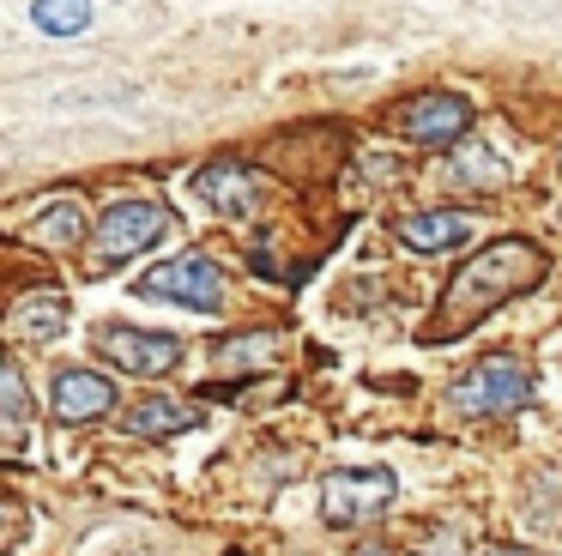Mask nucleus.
I'll return each mask as SVG.
<instances>
[{"label": "nucleus", "mask_w": 562, "mask_h": 556, "mask_svg": "<svg viewBox=\"0 0 562 556\" xmlns=\"http://www.w3.org/2000/svg\"><path fill=\"white\" fill-rule=\"evenodd\" d=\"M544 273H550V254L538 248V242H526V236L490 242L484 254H472V260L448 278V290H441V321H429L424 338L436 345V338L465 333V326H477L508 297H526L532 285H544Z\"/></svg>", "instance_id": "1"}, {"label": "nucleus", "mask_w": 562, "mask_h": 556, "mask_svg": "<svg viewBox=\"0 0 562 556\" xmlns=\"http://www.w3.org/2000/svg\"><path fill=\"white\" fill-rule=\"evenodd\" d=\"M164 230H170V205L164 200H115L110 212L98 218V236H91V254H86L91 278H110L115 266L146 254Z\"/></svg>", "instance_id": "2"}, {"label": "nucleus", "mask_w": 562, "mask_h": 556, "mask_svg": "<svg viewBox=\"0 0 562 556\" xmlns=\"http://www.w3.org/2000/svg\"><path fill=\"white\" fill-rule=\"evenodd\" d=\"M448 393H453V405L472 411V418H508V411L532 405V369H526L520 357H508V351H490V357L472 363Z\"/></svg>", "instance_id": "3"}, {"label": "nucleus", "mask_w": 562, "mask_h": 556, "mask_svg": "<svg viewBox=\"0 0 562 556\" xmlns=\"http://www.w3.org/2000/svg\"><path fill=\"white\" fill-rule=\"evenodd\" d=\"M400 502V478L387 466H339L321 483V514L333 526H357V520H375Z\"/></svg>", "instance_id": "4"}, {"label": "nucleus", "mask_w": 562, "mask_h": 556, "mask_svg": "<svg viewBox=\"0 0 562 556\" xmlns=\"http://www.w3.org/2000/svg\"><path fill=\"white\" fill-rule=\"evenodd\" d=\"M139 297H158V302H182V309L200 314H218L224 309V273L212 254H176V260L151 266L139 278Z\"/></svg>", "instance_id": "5"}, {"label": "nucleus", "mask_w": 562, "mask_h": 556, "mask_svg": "<svg viewBox=\"0 0 562 556\" xmlns=\"http://www.w3.org/2000/svg\"><path fill=\"white\" fill-rule=\"evenodd\" d=\"M400 133L417 145H460L472 133V103L453 91H424V97H405L400 103Z\"/></svg>", "instance_id": "6"}, {"label": "nucleus", "mask_w": 562, "mask_h": 556, "mask_svg": "<svg viewBox=\"0 0 562 556\" xmlns=\"http://www.w3.org/2000/svg\"><path fill=\"white\" fill-rule=\"evenodd\" d=\"M98 345H103V357L127 375H170L176 363H182V338L176 333H151V326H127V321L103 326Z\"/></svg>", "instance_id": "7"}, {"label": "nucleus", "mask_w": 562, "mask_h": 556, "mask_svg": "<svg viewBox=\"0 0 562 556\" xmlns=\"http://www.w3.org/2000/svg\"><path fill=\"white\" fill-rule=\"evenodd\" d=\"M194 200H206L212 212L243 218L260 205V169H248L243 157H212L206 169H194Z\"/></svg>", "instance_id": "8"}, {"label": "nucleus", "mask_w": 562, "mask_h": 556, "mask_svg": "<svg viewBox=\"0 0 562 556\" xmlns=\"http://www.w3.org/2000/svg\"><path fill=\"white\" fill-rule=\"evenodd\" d=\"M49 411L61 423H98L115 411V381L98 369H61L49 387Z\"/></svg>", "instance_id": "9"}, {"label": "nucleus", "mask_w": 562, "mask_h": 556, "mask_svg": "<svg viewBox=\"0 0 562 556\" xmlns=\"http://www.w3.org/2000/svg\"><path fill=\"white\" fill-rule=\"evenodd\" d=\"M200 423L194 399H176V393H146L134 411H122V430L139 435V442H164V435H182Z\"/></svg>", "instance_id": "10"}, {"label": "nucleus", "mask_w": 562, "mask_h": 556, "mask_svg": "<svg viewBox=\"0 0 562 556\" xmlns=\"http://www.w3.org/2000/svg\"><path fill=\"white\" fill-rule=\"evenodd\" d=\"M393 236L405 242L412 254H448L472 236V212H412L393 224Z\"/></svg>", "instance_id": "11"}, {"label": "nucleus", "mask_w": 562, "mask_h": 556, "mask_svg": "<svg viewBox=\"0 0 562 556\" xmlns=\"http://www.w3.org/2000/svg\"><path fill=\"white\" fill-rule=\"evenodd\" d=\"M61 326H67V297L61 290H31V297H19L13 314H7L13 345H49Z\"/></svg>", "instance_id": "12"}, {"label": "nucleus", "mask_w": 562, "mask_h": 556, "mask_svg": "<svg viewBox=\"0 0 562 556\" xmlns=\"http://www.w3.org/2000/svg\"><path fill=\"white\" fill-rule=\"evenodd\" d=\"M25 242H37V248H79V242H86V205H79L74 193L49 200L25 224Z\"/></svg>", "instance_id": "13"}, {"label": "nucleus", "mask_w": 562, "mask_h": 556, "mask_svg": "<svg viewBox=\"0 0 562 556\" xmlns=\"http://www.w3.org/2000/svg\"><path fill=\"white\" fill-rule=\"evenodd\" d=\"M31 19L49 36H79V31H91V0H37Z\"/></svg>", "instance_id": "14"}, {"label": "nucleus", "mask_w": 562, "mask_h": 556, "mask_svg": "<svg viewBox=\"0 0 562 556\" xmlns=\"http://www.w3.org/2000/svg\"><path fill=\"white\" fill-rule=\"evenodd\" d=\"M0 405H7V430L19 435V423H25L31 399H25V369H19V357L0 363Z\"/></svg>", "instance_id": "15"}, {"label": "nucleus", "mask_w": 562, "mask_h": 556, "mask_svg": "<svg viewBox=\"0 0 562 556\" xmlns=\"http://www.w3.org/2000/svg\"><path fill=\"white\" fill-rule=\"evenodd\" d=\"M484 556H538V551H484Z\"/></svg>", "instance_id": "16"}]
</instances>
